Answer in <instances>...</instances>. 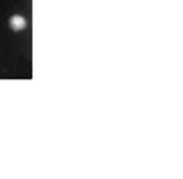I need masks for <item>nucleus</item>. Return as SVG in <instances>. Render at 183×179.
<instances>
[{"label": "nucleus", "instance_id": "nucleus-1", "mask_svg": "<svg viewBox=\"0 0 183 179\" xmlns=\"http://www.w3.org/2000/svg\"><path fill=\"white\" fill-rule=\"evenodd\" d=\"M9 26L14 31H21V30H24L27 27V20L24 19L23 16H20V14H14V16L10 17Z\"/></svg>", "mask_w": 183, "mask_h": 179}]
</instances>
